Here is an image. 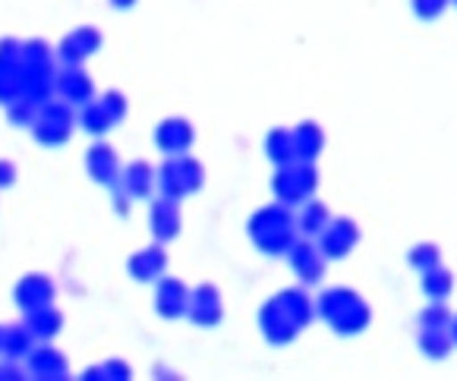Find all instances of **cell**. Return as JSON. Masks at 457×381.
Returning <instances> with one entry per match:
<instances>
[{
    "label": "cell",
    "instance_id": "1",
    "mask_svg": "<svg viewBox=\"0 0 457 381\" xmlns=\"http://www.w3.org/2000/svg\"><path fill=\"white\" fill-rule=\"evenodd\" d=\"M310 319V306L303 294H281L278 300H271L262 312V328L265 337L275 344H284L300 331L303 321Z\"/></svg>",
    "mask_w": 457,
    "mask_h": 381
},
{
    "label": "cell",
    "instance_id": "2",
    "mask_svg": "<svg viewBox=\"0 0 457 381\" xmlns=\"http://www.w3.org/2000/svg\"><path fill=\"white\" fill-rule=\"evenodd\" d=\"M73 127H76L73 104H67L63 98L61 101L47 98L38 107V117L32 123V136L41 145H63L73 136Z\"/></svg>",
    "mask_w": 457,
    "mask_h": 381
},
{
    "label": "cell",
    "instance_id": "3",
    "mask_svg": "<svg viewBox=\"0 0 457 381\" xmlns=\"http://www.w3.org/2000/svg\"><path fill=\"white\" fill-rule=\"evenodd\" d=\"M249 230H253V240L271 255L294 246L290 243L294 240V221H290V214L284 208H265V211H259L253 218V224H249Z\"/></svg>",
    "mask_w": 457,
    "mask_h": 381
},
{
    "label": "cell",
    "instance_id": "4",
    "mask_svg": "<svg viewBox=\"0 0 457 381\" xmlns=\"http://www.w3.org/2000/svg\"><path fill=\"white\" fill-rule=\"evenodd\" d=\"M162 189L170 199H183L187 193H195L202 186V164H195L193 158L174 154V161H168L162 168Z\"/></svg>",
    "mask_w": 457,
    "mask_h": 381
},
{
    "label": "cell",
    "instance_id": "5",
    "mask_svg": "<svg viewBox=\"0 0 457 381\" xmlns=\"http://www.w3.org/2000/svg\"><path fill=\"white\" fill-rule=\"evenodd\" d=\"M316 186V174H312L306 164H281V174L275 177V193L284 205H294V202L306 199Z\"/></svg>",
    "mask_w": 457,
    "mask_h": 381
},
{
    "label": "cell",
    "instance_id": "6",
    "mask_svg": "<svg viewBox=\"0 0 457 381\" xmlns=\"http://www.w3.org/2000/svg\"><path fill=\"white\" fill-rule=\"evenodd\" d=\"M26 372L32 378H47V381H61L70 375V362L61 350L47 347V341H41V347L35 344V350L26 356Z\"/></svg>",
    "mask_w": 457,
    "mask_h": 381
},
{
    "label": "cell",
    "instance_id": "7",
    "mask_svg": "<svg viewBox=\"0 0 457 381\" xmlns=\"http://www.w3.org/2000/svg\"><path fill=\"white\" fill-rule=\"evenodd\" d=\"M98 47H101V32L92 26H82L61 41L57 54H61V61L67 63V67H82V63H86Z\"/></svg>",
    "mask_w": 457,
    "mask_h": 381
},
{
    "label": "cell",
    "instance_id": "8",
    "mask_svg": "<svg viewBox=\"0 0 457 381\" xmlns=\"http://www.w3.org/2000/svg\"><path fill=\"white\" fill-rule=\"evenodd\" d=\"M13 296H16V306H20L22 312H29V309H38V306H47V302H54L57 284L47 275H26L20 284H16Z\"/></svg>",
    "mask_w": 457,
    "mask_h": 381
},
{
    "label": "cell",
    "instance_id": "9",
    "mask_svg": "<svg viewBox=\"0 0 457 381\" xmlns=\"http://www.w3.org/2000/svg\"><path fill=\"white\" fill-rule=\"evenodd\" d=\"M86 170L95 183H101V186H114V183L120 180L123 168H120V158L114 154V148L98 142V145H92L86 152Z\"/></svg>",
    "mask_w": 457,
    "mask_h": 381
},
{
    "label": "cell",
    "instance_id": "10",
    "mask_svg": "<svg viewBox=\"0 0 457 381\" xmlns=\"http://www.w3.org/2000/svg\"><path fill=\"white\" fill-rule=\"evenodd\" d=\"M57 95H61L67 104L82 107L95 98V86L82 67H67L63 73H57Z\"/></svg>",
    "mask_w": 457,
    "mask_h": 381
},
{
    "label": "cell",
    "instance_id": "11",
    "mask_svg": "<svg viewBox=\"0 0 457 381\" xmlns=\"http://www.w3.org/2000/svg\"><path fill=\"white\" fill-rule=\"evenodd\" d=\"M152 234L158 236V243L180 234V208H177V199L162 195V199L152 202Z\"/></svg>",
    "mask_w": 457,
    "mask_h": 381
},
{
    "label": "cell",
    "instance_id": "12",
    "mask_svg": "<svg viewBox=\"0 0 457 381\" xmlns=\"http://www.w3.org/2000/svg\"><path fill=\"white\" fill-rule=\"evenodd\" d=\"M152 183H155V170L148 168L145 161H133L120 170V180L114 183V189L127 193L129 199H145L152 193Z\"/></svg>",
    "mask_w": 457,
    "mask_h": 381
},
{
    "label": "cell",
    "instance_id": "13",
    "mask_svg": "<svg viewBox=\"0 0 457 381\" xmlns=\"http://www.w3.org/2000/svg\"><path fill=\"white\" fill-rule=\"evenodd\" d=\"M187 315L195 321V325H215L221 319V294L215 287H199L189 294V309Z\"/></svg>",
    "mask_w": 457,
    "mask_h": 381
},
{
    "label": "cell",
    "instance_id": "14",
    "mask_svg": "<svg viewBox=\"0 0 457 381\" xmlns=\"http://www.w3.org/2000/svg\"><path fill=\"white\" fill-rule=\"evenodd\" d=\"M155 302H158V312H162L164 319H180V315H187V309H189V290L183 287L177 277H164V281L158 284Z\"/></svg>",
    "mask_w": 457,
    "mask_h": 381
},
{
    "label": "cell",
    "instance_id": "15",
    "mask_svg": "<svg viewBox=\"0 0 457 381\" xmlns=\"http://www.w3.org/2000/svg\"><path fill=\"white\" fill-rule=\"evenodd\" d=\"M155 142L164 154H183L193 145V127L187 120H180V117H170V120H164L158 127Z\"/></svg>",
    "mask_w": 457,
    "mask_h": 381
},
{
    "label": "cell",
    "instance_id": "16",
    "mask_svg": "<svg viewBox=\"0 0 457 381\" xmlns=\"http://www.w3.org/2000/svg\"><path fill=\"white\" fill-rule=\"evenodd\" d=\"M164 265H168V255H164V246H145L129 259V275L136 281H155V277L164 275Z\"/></svg>",
    "mask_w": 457,
    "mask_h": 381
},
{
    "label": "cell",
    "instance_id": "17",
    "mask_svg": "<svg viewBox=\"0 0 457 381\" xmlns=\"http://www.w3.org/2000/svg\"><path fill=\"white\" fill-rule=\"evenodd\" d=\"M26 325L32 328V335L38 341H54L63 328V312L54 306V302H47V306H38V309H29L26 312Z\"/></svg>",
    "mask_w": 457,
    "mask_h": 381
},
{
    "label": "cell",
    "instance_id": "18",
    "mask_svg": "<svg viewBox=\"0 0 457 381\" xmlns=\"http://www.w3.org/2000/svg\"><path fill=\"white\" fill-rule=\"evenodd\" d=\"M35 344H38V337H35L32 328L22 321V325H13V328H4V347H0V356H4V360L20 362L32 353Z\"/></svg>",
    "mask_w": 457,
    "mask_h": 381
},
{
    "label": "cell",
    "instance_id": "19",
    "mask_svg": "<svg viewBox=\"0 0 457 381\" xmlns=\"http://www.w3.org/2000/svg\"><path fill=\"white\" fill-rule=\"evenodd\" d=\"M357 243V230L350 221H337V224H328L325 228V236H322V249L325 255H347V249Z\"/></svg>",
    "mask_w": 457,
    "mask_h": 381
},
{
    "label": "cell",
    "instance_id": "20",
    "mask_svg": "<svg viewBox=\"0 0 457 381\" xmlns=\"http://www.w3.org/2000/svg\"><path fill=\"white\" fill-rule=\"evenodd\" d=\"M79 123H82V129L86 133H92V136H104L111 127H114V114H111L108 107L101 104V98L98 101H88V104H82V114H79Z\"/></svg>",
    "mask_w": 457,
    "mask_h": 381
},
{
    "label": "cell",
    "instance_id": "21",
    "mask_svg": "<svg viewBox=\"0 0 457 381\" xmlns=\"http://www.w3.org/2000/svg\"><path fill=\"white\" fill-rule=\"evenodd\" d=\"M290 261L300 271L303 281H319L322 275V255L310 246V243H300V246H290Z\"/></svg>",
    "mask_w": 457,
    "mask_h": 381
},
{
    "label": "cell",
    "instance_id": "22",
    "mask_svg": "<svg viewBox=\"0 0 457 381\" xmlns=\"http://www.w3.org/2000/svg\"><path fill=\"white\" fill-rule=\"evenodd\" d=\"M322 148V133H319L316 123H303L294 133V152L300 161H312Z\"/></svg>",
    "mask_w": 457,
    "mask_h": 381
},
{
    "label": "cell",
    "instance_id": "23",
    "mask_svg": "<svg viewBox=\"0 0 457 381\" xmlns=\"http://www.w3.org/2000/svg\"><path fill=\"white\" fill-rule=\"evenodd\" d=\"M38 107H41V101H35L32 95H20V98H13L7 104L10 123H13V127H29V129H32L35 117H38Z\"/></svg>",
    "mask_w": 457,
    "mask_h": 381
},
{
    "label": "cell",
    "instance_id": "24",
    "mask_svg": "<svg viewBox=\"0 0 457 381\" xmlns=\"http://www.w3.org/2000/svg\"><path fill=\"white\" fill-rule=\"evenodd\" d=\"M269 158L278 161V164H290V161L296 158V152H294V133H284V129L271 133L269 136Z\"/></svg>",
    "mask_w": 457,
    "mask_h": 381
},
{
    "label": "cell",
    "instance_id": "25",
    "mask_svg": "<svg viewBox=\"0 0 457 381\" xmlns=\"http://www.w3.org/2000/svg\"><path fill=\"white\" fill-rule=\"evenodd\" d=\"M300 228L306 230V234H322V230L328 228V208L319 205V202H310L300 214Z\"/></svg>",
    "mask_w": 457,
    "mask_h": 381
},
{
    "label": "cell",
    "instance_id": "26",
    "mask_svg": "<svg viewBox=\"0 0 457 381\" xmlns=\"http://www.w3.org/2000/svg\"><path fill=\"white\" fill-rule=\"evenodd\" d=\"M20 61L26 63V67H47V63H51V47H47L45 41H38V38L22 41Z\"/></svg>",
    "mask_w": 457,
    "mask_h": 381
},
{
    "label": "cell",
    "instance_id": "27",
    "mask_svg": "<svg viewBox=\"0 0 457 381\" xmlns=\"http://www.w3.org/2000/svg\"><path fill=\"white\" fill-rule=\"evenodd\" d=\"M101 104L114 114V120H123V117H127V98H123L120 92H104L101 95Z\"/></svg>",
    "mask_w": 457,
    "mask_h": 381
},
{
    "label": "cell",
    "instance_id": "28",
    "mask_svg": "<svg viewBox=\"0 0 457 381\" xmlns=\"http://www.w3.org/2000/svg\"><path fill=\"white\" fill-rule=\"evenodd\" d=\"M426 290H429L432 296H445L451 290V281H448V271H429V277H426Z\"/></svg>",
    "mask_w": 457,
    "mask_h": 381
},
{
    "label": "cell",
    "instance_id": "29",
    "mask_svg": "<svg viewBox=\"0 0 457 381\" xmlns=\"http://www.w3.org/2000/svg\"><path fill=\"white\" fill-rule=\"evenodd\" d=\"M114 381V378H129V366L127 362H117V360H108L101 366V381Z\"/></svg>",
    "mask_w": 457,
    "mask_h": 381
},
{
    "label": "cell",
    "instance_id": "30",
    "mask_svg": "<svg viewBox=\"0 0 457 381\" xmlns=\"http://www.w3.org/2000/svg\"><path fill=\"white\" fill-rule=\"evenodd\" d=\"M16 177H20V170H16L13 161L0 158V189H10V186H13Z\"/></svg>",
    "mask_w": 457,
    "mask_h": 381
},
{
    "label": "cell",
    "instance_id": "31",
    "mask_svg": "<svg viewBox=\"0 0 457 381\" xmlns=\"http://www.w3.org/2000/svg\"><path fill=\"white\" fill-rule=\"evenodd\" d=\"M20 47H22V41L4 38L0 41V61H20Z\"/></svg>",
    "mask_w": 457,
    "mask_h": 381
},
{
    "label": "cell",
    "instance_id": "32",
    "mask_svg": "<svg viewBox=\"0 0 457 381\" xmlns=\"http://www.w3.org/2000/svg\"><path fill=\"white\" fill-rule=\"evenodd\" d=\"M411 261H413V265H420V268H426V261H432V265H436V261H438L436 246H420L417 253L411 255Z\"/></svg>",
    "mask_w": 457,
    "mask_h": 381
},
{
    "label": "cell",
    "instance_id": "33",
    "mask_svg": "<svg viewBox=\"0 0 457 381\" xmlns=\"http://www.w3.org/2000/svg\"><path fill=\"white\" fill-rule=\"evenodd\" d=\"M13 378H22L20 362H13V360L0 362V381H13Z\"/></svg>",
    "mask_w": 457,
    "mask_h": 381
},
{
    "label": "cell",
    "instance_id": "34",
    "mask_svg": "<svg viewBox=\"0 0 457 381\" xmlns=\"http://www.w3.org/2000/svg\"><path fill=\"white\" fill-rule=\"evenodd\" d=\"M111 4H114L117 10H127V7H133L136 0H111Z\"/></svg>",
    "mask_w": 457,
    "mask_h": 381
},
{
    "label": "cell",
    "instance_id": "35",
    "mask_svg": "<svg viewBox=\"0 0 457 381\" xmlns=\"http://www.w3.org/2000/svg\"><path fill=\"white\" fill-rule=\"evenodd\" d=\"M0 347H4V325H0Z\"/></svg>",
    "mask_w": 457,
    "mask_h": 381
}]
</instances>
